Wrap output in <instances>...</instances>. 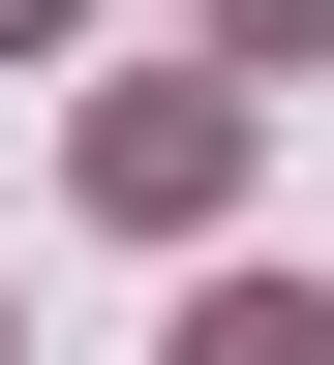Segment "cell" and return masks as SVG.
I'll return each instance as SVG.
<instances>
[{"instance_id":"1","label":"cell","mask_w":334,"mask_h":365,"mask_svg":"<svg viewBox=\"0 0 334 365\" xmlns=\"http://www.w3.org/2000/svg\"><path fill=\"white\" fill-rule=\"evenodd\" d=\"M213 182H244V91H122L91 122V213H213Z\"/></svg>"},{"instance_id":"2","label":"cell","mask_w":334,"mask_h":365,"mask_svg":"<svg viewBox=\"0 0 334 365\" xmlns=\"http://www.w3.org/2000/svg\"><path fill=\"white\" fill-rule=\"evenodd\" d=\"M182 365H334V304H304V274H213V304H182Z\"/></svg>"},{"instance_id":"3","label":"cell","mask_w":334,"mask_h":365,"mask_svg":"<svg viewBox=\"0 0 334 365\" xmlns=\"http://www.w3.org/2000/svg\"><path fill=\"white\" fill-rule=\"evenodd\" d=\"M213 31H244V61H304V31H334V0H213Z\"/></svg>"},{"instance_id":"4","label":"cell","mask_w":334,"mask_h":365,"mask_svg":"<svg viewBox=\"0 0 334 365\" xmlns=\"http://www.w3.org/2000/svg\"><path fill=\"white\" fill-rule=\"evenodd\" d=\"M0 31H61V0H0Z\"/></svg>"}]
</instances>
